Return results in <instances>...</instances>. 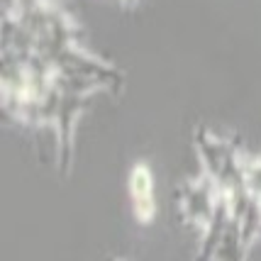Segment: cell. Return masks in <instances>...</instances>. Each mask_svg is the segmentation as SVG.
Here are the masks:
<instances>
[{"mask_svg": "<svg viewBox=\"0 0 261 261\" xmlns=\"http://www.w3.org/2000/svg\"><path fill=\"white\" fill-rule=\"evenodd\" d=\"M129 191H132V203H135V215L142 222H149L154 217V186H151V173L147 166H135L129 176Z\"/></svg>", "mask_w": 261, "mask_h": 261, "instance_id": "cell-1", "label": "cell"}]
</instances>
